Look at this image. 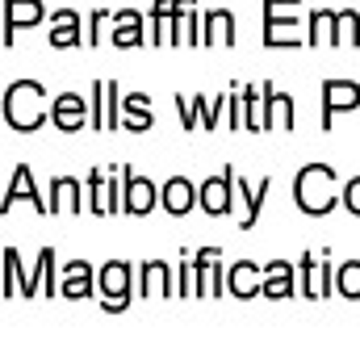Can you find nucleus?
<instances>
[{
  "mask_svg": "<svg viewBox=\"0 0 360 360\" xmlns=\"http://www.w3.org/2000/svg\"><path fill=\"white\" fill-rule=\"evenodd\" d=\"M201 46H235V13L210 8L201 21Z\"/></svg>",
  "mask_w": 360,
  "mask_h": 360,
  "instance_id": "2eb2a0df",
  "label": "nucleus"
},
{
  "mask_svg": "<svg viewBox=\"0 0 360 360\" xmlns=\"http://www.w3.org/2000/svg\"><path fill=\"white\" fill-rule=\"evenodd\" d=\"M323 130H331L335 126V113H352L360 105V84L356 80H340V76H331V80H323Z\"/></svg>",
  "mask_w": 360,
  "mask_h": 360,
  "instance_id": "39448f33",
  "label": "nucleus"
},
{
  "mask_svg": "<svg viewBox=\"0 0 360 360\" xmlns=\"http://www.w3.org/2000/svg\"><path fill=\"white\" fill-rule=\"evenodd\" d=\"M84 184H89V214L105 218V214H109V193H105L109 176H105V172H89V176H84Z\"/></svg>",
  "mask_w": 360,
  "mask_h": 360,
  "instance_id": "b1692460",
  "label": "nucleus"
},
{
  "mask_svg": "<svg viewBox=\"0 0 360 360\" xmlns=\"http://www.w3.org/2000/svg\"><path fill=\"white\" fill-rule=\"evenodd\" d=\"M109 42L122 46V51L143 46V13H139V8H117V13H113V34H109Z\"/></svg>",
  "mask_w": 360,
  "mask_h": 360,
  "instance_id": "dca6fc26",
  "label": "nucleus"
},
{
  "mask_svg": "<svg viewBox=\"0 0 360 360\" xmlns=\"http://www.w3.org/2000/svg\"><path fill=\"white\" fill-rule=\"evenodd\" d=\"M105 117H109V130L122 126V96H117V84L105 80Z\"/></svg>",
  "mask_w": 360,
  "mask_h": 360,
  "instance_id": "c85d7f7f",
  "label": "nucleus"
},
{
  "mask_svg": "<svg viewBox=\"0 0 360 360\" xmlns=\"http://www.w3.org/2000/svg\"><path fill=\"white\" fill-rule=\"evenodd\" d=\"M340 201L348 205V214H356V218H360V176H352L348 184H344V193H340Z\"/></svg>",
  "mask_w": 360,
  "mask_h": 360,
  "instance_id": "2f4dec72",
  "label": "nucleus"
},
{
  "mask_svg": "<svg viewBox=\"0 0 360 360\" xmlns=\"http://www.w3.org/2000/svg\"><path fill=\"white\" fill-rule=\"evenodd\" d=\"M289 293H293V264H285V260L264 264V297L281 302V297H289Z\"/></svg>",
  "mask_w": 360,
  "mask_h": 360,
  "instance_id": "aec40b11",
  "label": "nucleus"
},
{
  "mask_svg": "<svg viewBox=\"0 0 360 360\" xmlns=\"http://www.w3.org/2000/svg\"><path fill=\"white\" fill-rule=\"evenodd\" d=\"M235 180H239V176H235ZM239 188H243V201H248V214H243V222H239V226H243V231H252V226L260 222V210H264V197H269L272 180H269V176H260L256 193H252V184H243V180H239Z\"/></svg>",
  "mask_w": 360,
  "mask_h": 360,
  "instance_id": "5701e85b",
  "label": "nucleus"
},
{
  "mask_svg": "<svg viewBox=\"0 0 360 360\" xmlns=\"http://www.w3.org/2000/svg\"><path fill=\"white\" fill-rule=\"evenodd\" d=\"M160 201V188L151 184L147 176H134L130 168H122V210L130 218H147Z\"/></svg>",
  "mask_w": 360,
  "mask_h": 360,
  "instance_id": "423d86ee",
  "label": "nucleus"
},
{
  "mask_svg": "<svg viewBox=\"0 0 360 360\" xmlns=\"http://www.w3.org/2000/svg\"><path fill=\"white\" fill-rule=\"evenodd\" d=\"M21 281H25V272H21V260H17V248H4V297L21 293Z\"/></svg>",
  "mask_w": 360,
  "mask_h": 360,
  "instance_id": "393cba45",
  "label": "nucleus"
},
{
  "mask_svg": "<svg viewBox=\"0 0 360 360\" xmlns=\"http://www.w3.org/2000/svg\"><path fill=\"white\" fill-rule=\"evenodd\" d=\"M160 205H164L172 218H184L193 205H201V188H193L188 176H172L164 188H160Z\"/></svg>",
  "mask_w": 360,
  "mask_h": 360,
  "instance_id": "9d476101",
  "label": "nucleus"
},
{
  "mask_svg": "<svg viewBox=\"0 0 360 360\" xmlns=\"http://www.w3.org/2000/svg\"><path fill=\"white\" fill-rule=\"evenodd\" d=\"M122 126L134 130V134L155 126V113H151V96L147 92H126L122 96Z\"/></svg>",
  "mask_w": 360,
  "mask_h": 360,
  "instance_id": "f3484780",
  "label": "nucleus"
},
{
  "mask_svg": "<svg viewBox=\"0 0 360 360\" xmlns=\"http://www.w3.org/2000/svg\"><path fill=\"white\" fill-rule=\"evenodd\" d=\"M293 201L302 214L310 218H323L335 210V172L327 164H306L297 180H293Z\"/></svg>",
  "mask_w": 360,
  "mask_h": 360,
  "instance_id": "f03ea898",
  "label": "nucleus"
},
{
  "mask_svg": "<svg viewBox=\"0 0 360 360\" xmlns=\"http://www.w3.org/2000/svg\"><path fill=\"white\" fill-rule=\"evenodd\" d=\"M335 289H340L344 297H352V302H356V297H360V260H348L344 269L335 272Z\"/></svg>",
  "mask_w": 360,
  "mask_h": 360,
  "instance_id": "a878e982",
  "label": "nucleus"
},
{
  "mask_svg": "<svg viewBox=\"0 0 360 360\" xmlns=\"http://www.w3.org/2000/svg\"><path fill=\"white\" fill-rule=\"evenodd\" d=\"M46 17V8H42V0H4V46H13L17 42V25H38Z\"/></svg>",
  "mask_w": 360,
  "mask_h": 360,
  "instance_id": "ddd939ff",
  "label": "nucleus"
},
{
  "mask_svg": "<svg viewBox=\"0 0 360 360\" xmlns=\"http://www.w3.org/2000/svg\"><path fill=\"white\" fill-rule=\"evenodd\" d=\"M264 89V130H276L285 122V130H293V101L281 96L272 84H260Z\"/></svg>",
  "mask_w": 360,
  "mask_h": 360,
  "instance_id": "a211bd4d",
  "label": "nucleus"
},
{
  "mask_svg": "<svg viewBox=\"0 0 360 360\" xmlns=\"http://www.w3.org/2000/svg\"><path fill=\"white\" fill-rule=\"evenodd\" d=\"M264 264H252V260H239L235 269H226V293L231 297H239V302H248V297H256V293H264Z\"/></svg>",
  "mask_w": 360,
  "mask_h": 360,
  "instance_id": "9b49d317",
  "label": "nucleus"
},
{
  "mask_svg": "<svg viewBox=\"0 0 360 360\" xmlns=\"http://www.w3.org/2000/svg\"><path fill=\"white\" fill-rule=\"evenodd\" d=\"M96 285L105 293L101 310H109V314H122L130 306V297H134V289H130V264L126 260H109L105 269L96 272Z\"/></svg>",
  "mask_w": 360,
  "mask_h": 360,
  "instance_id": "20e7f679",
  "label": "nucleus"
},
{
  "mask_svg": "<svg viewBox=\"0 0 360 360\" xmlns=\"http://www.w3.org/2000/svg\"><path fill=\"white\" fill-rule=\"evenodd\" d=\"M105 21H109V13H105V8H96V13H92V34H89L92 46L101 42V30H105Z\"/></svg>",
  "mask_w": 360,
  "mask_h": 360,
  "instance_id": "72a5a7b5",
  "label": "nucleus"
},
{
  "mask_svg": "<svg viewBox=\"0 0 360 360\" xmlns=\"http://www.w3.org/2000/svg\"><path fill=\"white\" fill-rule=\"evenodd\" d=\"M84 42V21L76 8H55L51 13V46L68 51V46H80Z\"/></svg>",
  "mask_w": 360,
  "mask_h": 360,
  "instance_id": "f8f14e48",
  "label": "nucleus"
},
{
  "mask_svg": "<svg viewBox=\"0 0 360 360\" xmlns=\"http://www.w3.org/2000/svg\"><path fill=\"white\" fill-rule=\"evenodd\" d=\"M235 168H222L218 176H210L201 184V210L210 214V218H226L231 210H235Z\"/></svg>",
  "mask_w": 360,
  "mask_h": 360,
  "instance_id": "0eeeda50",
  "label": "nucleus"
},
{
  "mask_svg": "<svg viewBox=\"0 0 360 360\" xmlns=\"http://www.w3.org/2000/svg\"><path fill=\"white\" fill-rule=\"evenodd\" d=\"M193 293V260L180 256V281H176V297H188Z\"/></svg>",
  "mask_w": 360,
  "mask_h": 360,
  "instance_id": "473e14b6",
  "label": "nucleus"
},
{
  "mask_svg": "<svg viewBox=\"0 0 360 360\" xmlns=\"http://www.w3.org/2000/svg\"><path fill=\"white\" fill-rule=\"evenodd\" d=\"M17 201H30L38 214H51V201H42V193L34 188V172H30L25 164H17V168H13V176H8V188H4V210H13Z\"/></svg>",
  "mask_w": 360,
  "mask_h": 360,
  "instance_id": "1a4fd4ad",
  "label": "nucleus"
},
{
  "mask_svg": "<svg viewBox=\"0 0 360 360\" xmlns=\"http://www.w3.org/2000/svg\"><path fill=\"white\" fill-rule=\"evenodd\" d=\"M59 293H63V297H72V302H80V297H92V269L84 264V260H76V264H68V269H63Z\"/></svg>",
  "mask_w": 360,
  "mask_h": 360,
  "instance_id": "6ab92c4d",
  "label": "nucleus"
},
{
  "mask_svg": "<svg viewBox=\"0 0 360 360\" xmlns=\"http://www.w3.org/2000/svg\"><path fill=\"white\" fill-rule=\"evenodd\" d=\"M46 117H51V109H46V89H42L38 80H17V84H8V92H4V122H8L13 130L30 134V130H38Z\"/></svg>",
  "mask_w": 360,
  "mask_h": 360,
  "instance_id": "f257e3e1",
  "label": "nucleus"
},
{
  "mask_svg": "<svg viewBox=\"0 0 360 360\" xmlns=\"http://www.w3.org/2000/svg\"><path fill=\"white\" fill-rule=\"evenodd\" d=\"M319 42H327V46H356L360 42V13L356 8H340V13H331V8H314L310 13V46H319Z\"/></svg>",
  "mask_w": 360,
  "mask_h": 360,
  "instance_id": "7ed1b4c3",
  "label": "nucleus"
},
{
  "mask_svg": "<svg viewBox=\"0 0 360 360\" xmlns=\"http://www.w3.org/2000/svg\"><path fill=\"white\" fill-rule=\"evenodd\" d=\"M222 256H218V248H201L197 256H193V293L197 297H210V285H214V264H218Z\"/></svg>",
  "mask_w": 360,
  "mask_h": 360,
  "instance_id": "4be33fe9",
  "label": "nucleus"
},
{
  "mask_svg": "<svg viewBox=\"0 0 360 360\" xmlns=\"http://www.w3.org/2000/svg\"><path fill=\"white\" fill-rule=\"evenodd\" d=\"M51 122H55L63 134H76V130H84L92 122V105H84L80 92H59V96L51 101Z\"/></svg>",
  "mask_w": 360,
  "mask_h": 360,
  "instance_id": "6e6552de",
  "label": "nucleus"
},
{
  "mask_svg": "<svg viewBox=\"0 0 360 360\" xmlns=\"http://www.w3.org/2000/svg\"><path fill=\"white\" fill-rule=\"evenodd\" d=\"M92 130H109V117H105V80H96V84H92Z\"/></svg>",
  "mask_w": 360,
  "mask_h": 360,
  "instance_id": "cd10ccee",
  "label": "nucleus"
},
{
  "mask_svg": "<svg viewBox=\"0 0 360 360\" xmlns=\"http://www.w3.org/2000/svg\"><path fill=\"white\" fill-rule=\"evenodd\" d=\"M176 113H180V126H184V130H193V126L201 122V109H197V101H184V92L176 96Z\"/></svg>",
  "mask_w": 360,
  "mask_h": 360,
  "instance_id": "7c9ffc66",
  "label": "nucleus"
},
{
  "mask_svg": "<svg viewBox=\"0 0 360 360\" xmlns=\"http://www.w3.org/2000/svg\"><path fill=\"white\" fill-rule=\"evenodd\" d=\"M84 188L76 176H55L51 180V214H84Z\"/></svg>",
  "mask_w": 360,
  "mask_h": 360,
  "instance_id": "4468645a",
  "label": "nucleus"
},
{
  "mask_svg": "<svg viewBox=\"0 0 360 360\" xmlns=\"http://www.w3.org/2000/svg\"><path fill=\"white\" fill-rule=\"evenodd\" d=\"M193 101H197V109H201V126H205V130H218V109H222L226 101H222V96H218V101H210V96H193Z\"/></svg>",
  "mask_w": 360,
  "mask_h": 360,
  "instance_id": "c756f323",
  "label": "nucleus"
},
{
  "mask_svg": "<svg viewBox=\"0 0 360 360\" xmlns=\"http://www.w3.org/2000/svg\"><path fill=\"white\" fill-rule=\"evenodd\" d=\"M297 272L306 276V289H302V293H306L310 302H319V297H323V276H314V256H302V260H297Z\"/></svg>",
  "mask_w": 360,
  "mask_h": 360,
  "instance_id": "bb28decb",
  "label": "nucleus"
},
{
  "mask_svg": "<svg viewBox=\"0 0 360 360\" xmlns=\"http://www.w3.org/2000/svg\"><path fill=\"white\" fill-rule=\"evenodd\" d=\"M139 272H143V297H151V293L172 297L176 293V281H168V264L164 260H147Z\"/></svg>",
  "mask_w": 360,
  "mask_h": 360,
  "instance_id": "412c9836",
  "label": "nucleus"
}]
</instances>
